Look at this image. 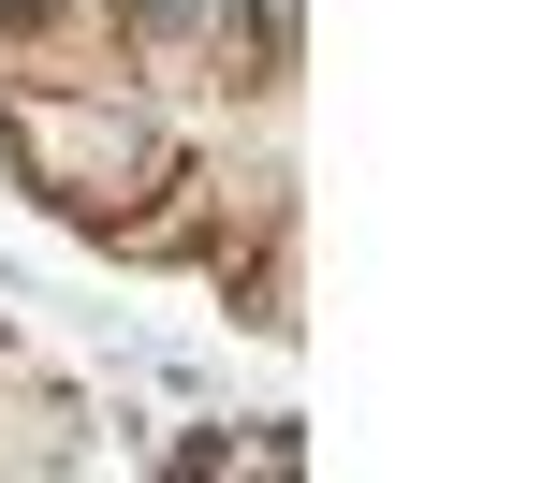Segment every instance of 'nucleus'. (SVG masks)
<instances>
[{
	"label": "nucleus",
	"instance_id": "nucleus-1",
	"mask_svg": "<svg viewBox=\"0 0 556 483\" xmlns=\"http://www.w3.org/2000/svg\"><path fill=\"white\" fill-rule=\"evenodd\" d=\"M0 176H15L59 234L117 250V234L176 191V132L132 88H0Z\"/></svg>",
	"mask_w": 556,
	"mask_h": 483
},
{
	"label": "nucleus",
	"instance_id": "nucleus-3",
	"mask_svg": "<svg viewBox=\"0 0 556 483\" xmlns=\"http://www.w3.org/2000/svg\"><path fill=\"white\" fill-rule=\"evenodd\" d=\"M205 293H220L264 352H293V338H307V220H278V234H250V250H220V264H205Z\"/></svg>",
	"mask_w": 556,
	"mask_h": 483
},
{
	"label": "nucleus",
	"instance_id": "nucleus-2",
	"mask_svg": "<svg viewBox=\"0 0 556 483\" xmlns=\"http://www.w3.org/2000/svg\"><path fill=\"white\" fill-rule=\"evenodd\" d=\"M59 469H103V410L0 338V483H59Z\"/></svg>",
	"mask_w": 556,
	"mask_h": 483
}]
</instances>
